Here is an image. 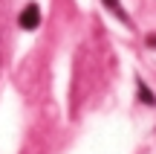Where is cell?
Here are the masks:
<instances>
[{"instance_id":"1","label":"cell","mask_w":156,"mask_h":154,"mask_svg":"<svg viewBox=\"0 0 156 154\" xmlns=\"http://www.w3.org/2000/svg\"><path fill=\"white\" fill-rule=\"evenodd\" d=\"M38 23H41V9H38V3H29L20 12V26L23 29H38Z\"/></svg>"},{"instance_id":"2","label":"cell","mask_w":156,"mask_h":154,"mask_svg":"<svg viewBox=\"0 0 156 154\" xmlns=\"http://www.w3.org/2000/svg\"><path fill=\"white\" fill-rule=\"evenodd\" d=\"M104 6H110V9L116 12V17H119V21H124V23H127V15H124V9H122V3H119V0H104Z\"/></svg>"},{"instance_id":"3","label":"cell","mask_w":156,"mask_h":154,"mask_svg":"<svg viewBox=\"0 0 156 154\" xmlns=\"http://www.w3.org/2000/svg\"><path fill=\"white\" fill-rule=\"evenodd\" d=\"M139 90H142V99H145V102H151V105L156 102V99L151 96V93H147V87H145V85H139Z\"/></svg>"},{"instance_id":"4","label":"cell","mask_w":156,"mask_h":154,"mask_svg":"<svg viewBox=\"0 0 156 154\" xmlns=\"http://www.w3.org/2000/svg\"><path fill=\"white\" fill-rule=\"evenodd\" d=\"M147 44H151V47H156V38H153V35H151V41H147Z\"/></svg>"}]
</instances>
